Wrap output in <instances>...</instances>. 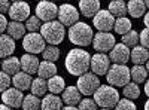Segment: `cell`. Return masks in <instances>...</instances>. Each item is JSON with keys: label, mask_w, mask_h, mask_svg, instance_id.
<instances>
[{"label": "cell", "mask_w": 149, "mask_h": 110, "mask_svg": "<svg viewBox=\"0 0 149 110\" xmlns=\"http://www.w3.org/2000/svg\"><path fill=\"white\" fill-rule=\"evenodd\" d=\"M66 70L73 76L81 77L82 75L91 70V55L88 51L81 49V48H73L69 51L66 61H64Z\"/></svg>", "instance_id": "6da1fadb"}, {"label": "cell", "mask_w": 149, "mask_h": 110, "mask_svg": "<svg viewBox=\"0 0 149 110\" xmlns=\"http://www.w3.org/2000/svg\"><path fill=\"white\" fill-rule=\"evenodd\" d=\"M93 27L86 22H78L69 28V40L76 46H90L94 40Z\"/></svg>", "instance_id": "7a4b0ae2"}, {"label": "cell", "mask_w": 149, "mask_h": 110, "mask_svg": "<svg viewBox=\"0 0 149 110\" xmlns=\"http://www.w3.org/2000/svg\"><path fill=\"white\" fill-rule=\"evenodd\" d=\"M93 98L97 103V106L102 109H113L121 100L116 88L110 86V85H102L93 95Z\"/></svg>", "instance_id": "3957f363"}, {"label": "cell", "mask_w": 149, "mask_h": 110, "mask_svg": "<svg viewBox=\"0 0 149 110\" xmlns=\"http://www.w3.org/2000/svg\"><path fill=\"white\" fill-rule=\"evenodd\" d=\"M131 68H128V66L124 64H112L107 75H106V80L107 85L113 88H124L125 85L130 83L131 80Z\"/></svg>", "instance_id": "277c9868"}, {"label": "cell", "mask_w": 149, "mask_h": 110, "mask_svg": "<svg viewBox=\"0 0 149 110\" xmlns=\"http://www.w3.org/2000/svg\"><path fill=\"white\" fill-rule=\"evenodd\" d=\"M40 34L43 36V39L48 45H60L61 42L64 40L66 36V28L60 21H51V22H45L43 27L40 30Z\"/></svg>", "instance_id": "5b68a950"}, {"label": "cell", "mask_w": 149, "mask_h": 110, "mask_svg": "<svg viewBox=\"0 0 149 110\" xmlns=\"http://www.w3.org/2000/svg\"><path fill=\"white\" fill-rule=\"evenodd\" d=\"M76 86H78V89L81 91L82 95L90 97V95L95 94V91L102 86V83H100V79H98L97 75H94L93 71H88V73H85V75H82L81 77H78Z\"/></svg>", "instance_id": "8992f818"}, {"label": "cell", "mask_w": 149, "mask_h": 110, "mask_svg": "<svg viewBox=\"0 0 149 110\" xmlns=\"http://www.w3.org/2000/svg\"><path fill=\"white\" fill-rule=\"evenodd\" d=\"M45 39L40 33H29L22 39V48L27 51V54H42L45 51Z\"/></svg>", "instance_id": "52a82bcc"}, {"label": "cell", "mask_w": 149, "mask_h": 110, "mask_svg": "<svg viewBox=\"0 0 149 110\" xmlns=\"http://www.w3.org/2000/svg\"><path fill=\"white\" fill-rule=\"evenodd\" d=\"M115 45H116V40L112 33H102V31L95 33L94 40H93V48L98 54L110 52L115 48Z\"/></svg>", "instance_id": "ba28073f"}, {"label": "cell", "mask_w": 149, "mask_h": 110, "mask_svg": "<svg viewBox=\"0 0 149 110\" xmlns=\"http://www.w3.org/2000/svg\"><path fill=\"white\" fill-rule=\"evenodd\" d=\"M60 10H58V21L63 24L64 27H73L74 24L79 22V10L74 8L73 5H69V3H64L58 6Z\"/></svg>", "instance_id": "9c48e42d"}, {"label": "cell", "mask_w": 149, "mask_h": 110, "mask_svg": "<svg viewBox=\"0 0 149 110\" xmlns=\"http://www.w3.org/2000/svg\"><path fill=\"white\" fill-rule=\"evenodd\" d=\"M115 21H116V18L107 9H102L93 18V26L102 33H110V30L115 27Z\"/></svg>", "instance_id": "30bf717a"}, {"label": "cell", "mask_w": 149, "mask_h": 110, "mask_svg": "<svg viewBox=\"0 0 149 110\" xmlns=\"http://www.w3.org/2000/svg\"><path fill=\"white\" fill-rule=\"evenodd\" d=\"M58 10L60 8H57V5L52 2H39L36 6V17L43 24L55 21V18L58 17Z\"/></svg>", "instance_id": "8fae6325"}, {"label": "cell", "mask_w": 149, "mask_h": 110, "mask_svg": "<svg viewBox=\"0 0 149 110\" xmlns=\"http://www.w3.org/2000/svg\"><path fill=\"white\" fill-rule=\"evenodd\" d=\"M109 58L112 64H124L125 66L131 59V49L124 43H116L115 48L109 52Z\"/></svg>", "instance_id": "7c38bea8"}, {"label": "cell", "mask_w": 149, "mask_h": 110, "mask_svg": "<svg viewBox=\"0 0 149 110\" xmlns=\"http://www.w3.org/2000/svg\"><path fill=\"white\" fill-rule=\"evenodd\" d=\"M110 68V58L106 54H94L91 57V71L97 76H104Z\"/></svg>", "instance_id": "4fadbf2b"}, {"label": "cell", "mask_w": 149, "mask_h": 110, "mask_svg": "<svg viewBox=\"0 0 149 110\" xmlns=\"http://www.w3.org/2000/svg\"><path fill=\"white\" fill-rule=\"evenodd\" d=\"M9 17L12 21H17V22H22V21H27L31 15H30V6L26 2H14L10 6L9 10Z\"/></svg>", "instance_id": "5bb4252c"}, {"label": "cell", "mask_w": 149, "mask_h": 110, "mask_svg": "<svg viewBox=\"0 0 149 110\" xmlns=\"http://www.w3.org/2000/svg\"><path fill=\"white\" fill-rule=\"evenodd\" d=\"M24 97L26 95L22 94V91H19L17 88H9L5 92H2V101H3V104H6L9 107L18 109V107H22Z\"/></svg>", "instance_id": "9a60e30c"}, {"label": "cell", "mask_w": 149, "mask_h": 110, "mask_svg": "<svg viewBox=\"0 0 149 110\" xmlns=\"http://www.w3.org/2000/svg\"><path fill=\"white\" fill-rule=\"evenodd\" d=\"M21 59V70L29 73V75H34V73L39 71V66H40V61L36 55L33 54H24L19 57Z\"/></svg>", "instance_id": "2e32d148"}, {"label": "cell", "mask_w": 149, "mask_h": 110, "mask_svg": "<svg viewBox=\"0 0 149 110\" xmlns=\"http://www.w3.org/2000/svg\"><path fill=\"white\" fill-rule=\"evenodd\" d=\"M79 10L85 18H94L100 12V2L97 0H81L79 2Z\"/></svg>", "instance_id": "e0dca14e"}, {"label": "cell", "mask_w": 149, "mask_h": 110, "mask_svg": "<svg viewBox=\"0 0 149 110\" xmlns=\"http://www.w3.org/2000/svg\"><path fill=\"white\" fill-rule=\"evenodd\" d=\"M81 91L78 89V86H69L64 89V92L61 94V98H63V103H66V106H79L81 100Z\"/></svg>", "instance_id": "ac0fdd59"}, {"label": "cell", "mask_w": 149, "mask_h": 110, "mask_svg": "<svg viewBox=\"0 0 149 110\" xmlns=\"http://www.w3.org/2000/svg\"><path fill=\"white\" fill-rule=\"evenodd\" d=\"M2 71L8 73L9 76L14 77L15 75L21 71V59L18 57H9V58H5L2 61Z\"/></svg>", "instance_id": "d6986e66"}, {"label": "cell", "mask_w": 149, "mask_h": 110, "mask_svg": "<svg viewBox=\"0 0 149 110\" xmlns=\"http://www.w3.org/2000/svg\"><path fill=\"white\" fill-rule=\"evenodd\" d=\"M31 83H33V79H31V75L26 71H19L18 75H15L12 77V85L14 88L19 89V91H26V89H30L31 88Z\"/></svg>", "instance_id": "ffe728a7"}, {"label": "cell", "mask_w": 149, "mask_h": 110, "mask_svg": "<svg viewBox=\"0 0 149 110\" xmlns=\"http://www.w3.org/2000/svg\"><path fill=\"white\" fill-rule=\"evenodd\" d=\"M15 51V40L10 37L9 34H2L0 36V57L3 59L9 58Z\"/></svg>", "instance_id": "44dd1931"}, {"label": "cell", "mask_w": 149, "mask_h": 110, "mask_svg": "<svg viewBox=\"0 0 149 110\" xmlns=\"http://www.w3.org/2000/svg\"><path fill=\"white\" fill-rule=\"evenodd\" d=\"M40 110H63V98L55 94H46L42 98Z\"/></svg>", "instance_id": "7402d4cb"}, {"label": "cell", "mask_w": 149, "mask_h": 110, "mask_svg": "<svg viewBox=\"0 0 149 110\" xmlns=\"http://www.w3.org/2000/svg\"><path fill=\"white\" fill-rule=\"evenodd\" d=\"M131 61L134 66H145L149 61V49L143 48L142 45H137L131 49Z\"/></svg>", "instance_id": "603a6c76"}, {"label": "cell", "mask_w": 149, "mask_h": 110, "mask_svg": "<svg viewBox=\"0 0 149 110\" xmlns=\"http://www.w3.org/2000/svg\"><path fill=\"white\" fill-rule=\"evenodd\" d=\"M26 24H22V22H17V21H10L9 22V27H8V34L14 40H21L26 37Z\"/></svg>", "instance_id": "cb8c5ba5"}, {"label": "cell", "mask_w": 149, "mask_h": 110, "mask_svg": "<svg viewBox=\"0 0 149 110\" xmlns=\"http://www.w3.org/2000/svg\"><path fill=\"white\" fill-rule=\"evenodd\" d=\"M127 9H128L130 17H133V18L145 17L146 12H148L146 5H145V2H142V0H130V2L127 3Z\"/></svg>", "instance_id": "d4e9b609"}, {"label": "cell", "mask_w": 149, "mask_h": 110, "mask_svg": "<svg viewBox=\"0 0 149 110\" xmlns=\"http://www.w3.org/2000/svg\"><path fill=\"white\" fill-rule=\"evenodd\" d=\"M39 77L49 80L51 77L57 76V66L55 63H49V61H40V66H39V71H37Z\"/></svg>", "instance_id": "484cf974"}, {"label": "cell", "mask_w": 149, "mask_h": 110, "mask_svg": "<svg viewBox=\"0 0 149 110\" xmlns=\"http://www.w3.org/2000/svg\"><path fill=\"white\" fill-rule=\"evenodd\" d=\"M66 88H67V86H66L64 77H61V76H58V75L48 80V89H49V92H51V94H55V95L63 94Z\"/></svg>", "instance_id": "4316f807"}, {"label": "cell", "mask_w": 149, "mask_h": 110, "mask_svg": "<svg viewBox=\"0 0 149 110\" xmlns=\"http://www.w3.org/2000/svg\"><path fill=\"white\" fill-rule=\"evenodd\" d=\"M107 10H109L115 18H124V17L128 14L127 3H125V2H122V0H115V2H110Z\"/></svg>", "instance_id": "83f0119b"}, {"label": "cell", "mask_w": 149, "mask_h": 110, "mask_svg": "<svg viewBox=\"0 0 149 110\" xmlns=\"http://www.w3.org/2000/svg\"><path fill=\"white\" fill-rule=\"evenodd\" d=\"M30 91H31V94H34L36 97H43L46 95V92L49 91L48 89V80H45V79H42V77H39L37 76L36 79H33V83H31V88H30Z\"/></svg>", "instance_id": "f1b7e54d"}, {"label": "cell", "mask_w": 149, "mask_h": 110, "mask_svg": "<svg viewBox=\"0 0 149 110\" xmlns=\"http://www.w3.org/2000/svg\"><path fill=\"white\" fill-rule=\"evenodd\" d=\"M131 80L134 82V83H143V82H146L148 80V70H146V67L145 66H133L131 67Z\"/></svg>", "instance_id": "f546056e"}, {"label": "cell", "mask_w": 149, "mask_h": 110, "mask_svg": "<svg viewBox=\"0 0 149 110\" xmlns=\"http://www.w3.org/2000/svg\"><path fill=\"white\" fill-rule=\"evenodd\" d=\"M42 109V100L34 94H29L24 97L22 101V110H40Z\"/></svg>", "instance_id": "4dcf8cb0"}, {"label": "cell", "mask_w": 149, "mask_h": 110, "mask_svg": "<svg viewBox=\"0 0 149 110\" xmlns=\"http://www.w3.org/2000/svg\"><path fill=\"white\" fill-rule=\"evenodd\" d=\"M113 30H115L116 34H121V36H124V34H127L128 31H131L133 28H131V21H130V18H128V17L116 18Z\"/></svg>", "instance_id": "1f68e13d"}, {"label": "cell", "mask_w": 149, "mask_h": 110, "mask_svg": "<svg viewBox=\"0 0 149 110\" xmlns=\"http://www.w3.org/2000/svg\"><path fill=\"white\" fill-rule=\"evenodd\" d=\"M122 95H124V98H128L131 101L136 100V98H139V97H140V88H139V85L134 83V82H130L128 85L124 86Z\"/></svg>", "instance_id": "d6a6232c"}, {"label": "cell", "mask_w": 149, "mask_h": 110, "mask_svg": "<svg viewBox=\"0 0 149 110\" xmlns=\"http://www.w3.org/2000/svg\"><path fill=\"white\" fill-rule=\"evenodd\" d=\"M43 61H49V63H57L60 58V49L54 45H48L45 48V51L42 52Z\"/></svg>", "instance_id": "836d02e7"}, {"label": "cell", "mask_w": 149, "mask_h": 110, "mask_svg": "<svg viewBox=\"0 0 149 110\" xmlns=\"http://www.w3.org/2000/svg\"><path fill=\"white\" fill-rule=\"evenodd\" d=\"M139 42H140V33H137L136 30H131L127 34L122 36V42L121 43H124L128 48H136L139 45Z\"/></svg>", "instance_id": "e575fe53"}, {"label": "cell", "mask_w": 149, "mask_h": 110, "mask_svg": "<svg viewBox=\"0 0 149 110\" xmlns=\"http://www.w3.org/2000/svg\"><path fill=\"white\" fill-rule=\"evenodd\" d=\"M26 27L30 33H40L42 27H43V22L37 18L36 15H31L27 21H26Z\"/></svg>", "instance_id": "d590c367"}, {"label": "cell", "mask_w": 149, "mask_h": 110, "mask_svg": "<svg viewBox=\"0 0 149 110\" xmlns=\"http://www.w3.org/2000/svg\"><path fill=\"white\" fill-rule=\"evenodd\" d=\"M78 110H98V106L94 101V98H88V97H86V98H84L79 103Z\"/></svg>", "instance_id": "8d00e7d4"}, {"label": "cell", "mask_w": 149, "mask_h": 110, "mask_svg": "<svg viewBox=\"0 0 149 110\" xmlns=\"http://www.w3.org/2000/svg\"><path fill=\"white\" fill-rule=\"evenodd\" d=\"M0 91L2 92H5L6 89H9L10 88V85H12V77L8 75V73H5V71H2L0 73Z\"/></svg>", "instance_id": "74e56055"}, {"label": "cell", "mask_w": 149, "mask_h": 110, "mask_svg": "<svg viewBox=\"0 0 149 110\" xmlns=\"http://www.w3.org/2000/svg\"><path fill=\"white\" fill-rule=\"evenodd\" d=\"M115 110H136V104L128 98H121L119 103L116 104Z\"/></svg>", "instance_id": "f35d334b"}, {"label": "cell", "mask_w": 149, "mask_h": 110, "mask_svg": "<svg viewBox=\"0 0 149 110\" xmlns=\"http://www.w3.org/2000/svg\"><path fill=\"white\" fill-rule=\"evenodd\" d=\"M140 45L149 49V28H143L140 31Z\"/></svg>", "instance_id": "ab89813d"}, {"label": "cell", "mask_w": 149, "mask_h": 110, "mask_svg": "<svg viewBox=\"0 0 149 110\" xmlns=\"http://www.w3.org/2000/svg\"><path fill=\"white\" fill-rule=\"evenodd\" d=\"M10 6H12V3H10V2H8V0H2V2H0V10H2V15L9 14Z\"/></svg>", "instance_id": "60d3db41"}, {"label": "cell", "mask_w": 149, "mask_h": 110, "mask_svg": "<svg viewBox=\"0 0 149 110\" xmlns=\"http://www.w3.org/2000/svg\"><path fill=\"white\" fill-rule=\"evenodd\" d=\"M8 27H9V22H8L6 17L2 15V17H0V31H2V33L8 31Z\"/></svg>", "instance_id": "b9f144b4"}, {"label": "cell", "mask_w": 149, "mask_h": 110, "mask_svg": "<svg viewBox=\"0 0 149 110\" xmlns=\"http://www.w3.org/2000/svg\"><path fill=\"white\" fill-rule=\"evenodd\" d=\"M143 24H145L146 28H149V10L146 12V15L143 17Z\"/></svg>", "instance_id": "7bdbcfd3"}, {"label": "cell", "mask_w": 149, "mask_h": 110, "mask_svg": "<svg viewBox=\"0 0 149 110\" xmlns=\"http://www.w3.org/2000/svg\"><path fill=\"white\" fill-rule=\"evenodd\" d=\"M145 94H146V95L149 97V79H148V80L145 82Z\"/></svg>", "instance_id": "ee69618b"}, {"label": "cell", "mask_w": 149, "mask_h": 110, "mask_svg": "<svg viewBox=\"0 0 149 110\" xmlns=\"http://www.w3.org/2000/svg\"><path fill=\"white\" fill-rule=\"evenodd\" d=\"M63 110H78V107L76 106H64Z\"/></svg>", "instance_id": "f6af8a7d"}, {"label": "cell", "mask_w": 149, "mask_h": 110, "mask_svg": "<svg viewBox=\"0 0 149 110\" xmlns=\"http://www.w3.org/2000/svg\"><path fill=\"white\" fill-rule=\"evenodd\" d=\"M0 110H12V107H9L6 104H2V106H0Z\"/></svg>", "instance_id": "bcb514c9"}, {"label": "cell", "mask_w": 149, "mask_h": 110, "mask_svg": "<svg viewBox=\"0 0 149 110\" xmlns=\"http://www.w3.org/2000/svg\"><path fill=\"white\" fill-rule=\"evenodd\" d=\"M145 110H149V100L145 103Z\"/></svg>", "instance_id": "7dc6e473"}, {"label": "cell", "mask_w": 149, "mask_h": 110, "mask_svg": "<svg viewBox=\"0 0 149 110\" xmlns=\"http://www.w3.org/2000/svg\"><path fill=\"white\" fill-rule=\"evenodd\" d=\"M145 67H146V70H148V73H149V61H148V63L145 64Z\"/></svg>", "instance_id": "c3c4849f"}, {"label": "cell", "mask_w": 149, "mask_h": 110, "mask_svg": "<svg viewBox=\"0 0 149 110\" xmlns=\"http://www.w3.org/2000/svg\"><path fill=\"white\" fill-rule=\"evenodd\" d=\"M145 5H146V9L149 10V0H148V2H145Z\"/></svg>", "instance_id": "681fc988"}, {"label": "cell", "mask_w": 149, "mask_h": 110, "mask_svg": "<svg viewBox=\"0 0 149 110\" xmlns=\"http://www.w3.org/2000/svg\"><path fill=\"white\" fill-rule=\"evenodd\" d=\"M100 110H112V109H100Z\"/></svg>", "instance_id": "f907efd6"}]
</instances>
